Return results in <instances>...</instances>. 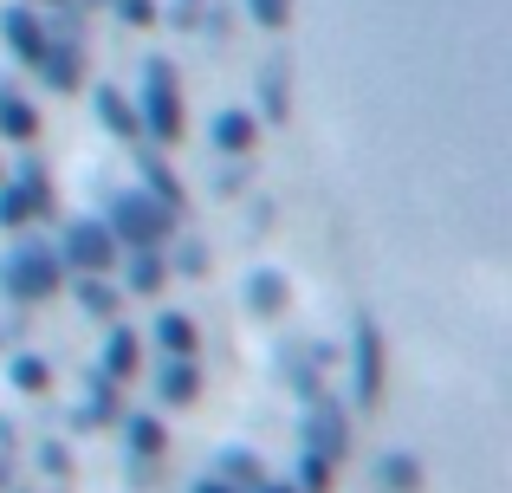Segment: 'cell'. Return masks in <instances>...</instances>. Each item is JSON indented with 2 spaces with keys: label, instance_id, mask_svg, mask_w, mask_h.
Segmentation results:
<instances>
[{
  "label": "cell",
  "instance_id": "obj_1",
  "mask_svg": "<svg viewBox=\"0 0 512 493\" xmlns=\"http://www.w3.org/2000/svg\"><path fill=\"white\" fill-rule=\"evenodd\" d=\"M65 286V260L59 247H39V241H20L0 260V292H7L13 305H46L52 292Z\"/></svg>",
  "mask_w": 512,
  "mask_h": 493
},
{
  "label": "cell",
  "instance_id": "obj_13",
  "mask_svg": "<svg viewBox=\"0 0 512 493\" xmlns=\"http://www.w3.org/2000/svg\"><path fill=\"white\" fill-rule=\"evenodd\" d=\"M208 137H214L221 156H253V150H260V117H253V111H221Z\"/></svg>",
  "mask_w": 512,
  "mask_h": 493
},
{
  "label": "cell",
  "instance_id": "obj_23",
  "mask_svg": "<svg viewBox=\"0 0 512 493\" xmlns=\"http://www.w3.org/2000/svg\"><path fill=\"white\" fill-rule=\"evenodd\" d=\"M78 305H85L91 318H117V305H124V292L111 286L104 273H78Z\"/></svg>",
  "mask_w": 512,
  "mask_h": 493
},
{
  "label": "cell",
  "instance_id": "obj_31",
  "mask_svg": "<svg viewBox=\"0 0 512 493\" xmlns=\"http://www.w3.org/2000/svg\"><path fill=\"white\" fill-rule=\"evenodd\" d=\"M195 493H240V487H227L221 474H214V481H195Z\"/></svg>",
  "mask_w": 512,
  "mask_h": 493
},
{
  "label": "cell",
  "instance_id": "obj_34",
  "mask_svg": "<svg viewBox=\"0 0 512 493\" xmlns=\"http://www.w3.org/2000/svg\"><path fill=\"white\" fill-rule=\"evenodd\" d=\"M0 487H7V461H0Z\"/></svg>",
  "mask_w": 512,
  "mask_h": 493
},
{
  "label": "cell",
  "instance_id": "obj_21",
  "mask_svg": "<svg viewBox=\"0 0 512 493\" xmlns=\"http://www.w3.org/2000/svg\"><path fill=\"white\" fill-rule=\"evenodd\" d=\"M7 383H13L20 396H46V390H52V364H46L39 351H20V357H7Z\"/></svg>",
  "mask_w": 512,
  "mask_h": 493
},
{
  "label": "cell",
  "instance_id": "obj_26",
  "mask_svg": "<svg viewBox=\"0 0 512 493\" xmlns=\"http://www.w3.org/2000/svg\"><path fill=\"white\" fill-rule=\"evenodd\" d=\"M247 13H253V26H266V33H279V26L292 20V0H247Z\"/></svg>",
  "mask_w": 512,
  "mask_h": 493
},
{
  "label": "cell",
  "instance_id": "obj_30",
  "mask_svg": "<svg viewBox=\"0 0 512 493\" xmlns=\"http://www.w3.org/2000/svg\"><path fill=\"white\" fill-rule=\"evenodd\" d=\"M169 273H208V253H201V247H182V253H175V266H169Z\"/></svg>",
  "mask_w": 512,
  "mask_h": 493
},
{
  "label": "cell",
  "instance_id": "obj_9",
  "mask_svg": "<svg viewBox=\"0 0 512 493\" xmlns=\"http://www.w3.org/2000/svg\"><path fill=\"white\" fill-rule=\"evenodd\" d=\"M117 422H124V396H117L111 377L91 370V390H85V403L72 409V429L78 435H98V429H117Z\"/></svg>",
  "mask_w": 512,
  "mask_h": 493
},
{
  "label": "cell",
  "instance_id": "obj_7",
  "mask_svg": "<svg viewBox=\"0 0 512 493\" xmlns=\"http://www.w3.org/2000/svg\"><path fill=\"white\" fill-rule=\"evenodd\" d=\"M299 442L325 461H344L350 455V409H338L331 396H312L305 416H299Z\"/></svg>",
  "mask_w": 512,
  "mask_h": 493
},
{
  "label": "cell",
  "instance_id": "obj_22",
  "mask_svg": "<svg viewBox=\"0 0 512 493\" xmlns=\"http://www.w3.org/2000/svg\"><path fill=\"white\" fill-rule=\"evenodd\" d=\"M376 481H383V493H422V461L409 448H396V455L376 461Z\"/></svg>",
  "mask_w": 512,
  "mask_h": 493
},
{
  "label": "cell",
  "instance_id": "obj_6",
  "mask_svg": "<svg viewBox=\"0 0 512 493\" xmlns=\"http://www.w3.org/2000/svg\"><path fill=\"white\" fill-rule=\"evenodd\" d=\"M59 260L72 266V273H111L117 260H124V247H117V234L104 228V221H72L65 228V241H59Z\"/></svg>",
  "mask_w": 512,
  "mask_h": 493
},
{
  "label": "cell",
  "instance_id": "obj_10",
  "mask_svg": "<svg viewBox=\"0 0 512 493\" xmlns=\"http://www.w3.org/2000/svg\"><path fill=\"white\" fill-rule=\"evenodd\" d=\"M33 72L46 78V91H78L85 85V46H78V39H46V52L33 59Z\"/></svg>",
  "mask_w": 512,
  "mask_h": 493
},
{
  "label": "cell",
  "instance_id": "obj_14",
  "mask_svg": "<svg viewBox=\"0 0 512 493\" xmlns=\"http://www.w3.org/2000/svg\"><path fill=\"white\" fill-rule=\"evenodd\" d=\"M143 370V338L137 331H124L117 325L111 338H104V357H98V377H111V383H130Z\"/></svg>",
  "mask_w": 512,
  "mask_h": 493
},
{
  "label": "cell",
  "instance_id": "obj_33",
  "mask_svg": "<svg viewBox=\"0 0 512 493\" xmlns=\"http://www.w3.org/2000/svg\"><path fill=\"white\" fill-rule=\"evenodd\" d=\"M26 7H72V0H26Z\"/></svg>",
  "mask_w": 512,
  "mask_h": 493
},
{
  "label": "cell",
  "instance_id": "obj_3",
  "mask_svg": "<svg viewBox=\"0 0 512 493\" xmlns=\"http://www.w3.org/2000/svg\"><path fill=\"white\" fill-rule=\"evenodd\" d=\"M104 228L117 234V247H163L169 234H175V215L156 202V195L124 189V195H111V215H104Z\"/></svg>",
  "mask_w": 512,
  "mask_h": 493
},
{
  "label": "cell",
  "instance_id": "obj_18",
  "mask_svg": "<svg viewBox=\"0 0 512 493\" xmlns=\"http://www.w3.org/2000/svg\"><path fill=\"white\" fill-rule=\"evenodd\" d=\"M0 137H7V143H33L39 137V111L13 85H0Z\"/></svg>",
  "mask_w": 512,
  "mask_h": 493
},
{
  "label": "cell",
  "instance_id": "obj_29",
  "mask_svg": "<svg viewBox=\"0 0 512 493\" xmlns=\"http://www.w3.org/2000/svg\"><path fill=\"white\" fill-rule=\"evenodd\" d=\"M117 13H124L130 26H150L156 20V0H117Z\"/></svg>",
  "mask_w": 512,
  "mask_h": 493
},
{
  "label": "cell",
  "instance_id": "obj_32",
  "mask_svg": "<svg viewBox=\"0 0 512 493\" xmlns=\"http://www.w3.org/2000/svg\"><path fill=\"white\" fill-rule=\"evenodd\" d=\"M247 493H299V487H279V481H260V487H247Z\"/></svg>",
  "mask_w": 512,
  "mask_h": 493
},
{
  "label": "cell",
  "instance_id": "obj_24",
  "mask_svg": "<svg viewBox=\"0 0 512 493\" xmlns=\"http://www.w3.org/2000/svg\"><path fill=\"white\" fill-rule=\"evenodd\" d=\"M221 481H227V487H240V493L260 487V481H266L260 455H253V448H227V455H221Z\"/></svg>",
  "mask_w": 512,
  "mask_h": 493
},
{
  "label": "cell",
  "instance_id": "obj_11",
  "mask_svg": "<svg viewBox=\"0 0 512 493\" xmlns=\"http://www.w3.org/2000/svg\"><path fill=\"white\" fill-rule=\"evenodd\" d=\"M0 33H7L13 59H26V65H33L39 52H46V39H52V33H46V20H39V7H26V0L0 13Z\"/></svg>",
  "mask_w": 512,
  "mask_h": 493
},
{
  "label": "cell",
  "instance_id": "obj_15",
  "mask_svg": "<svg viewBox=\"0 0 512 493\" xmlns=\"http://www.w3.org/2000/svg\"><path fill=\"white\" fill-rule=\"evenodd\" d=\"M247 305L260 318H279L292 305V279L279 273V266H253V273H247Z\"/></svg>",
  "mask_w": 512,
  "mask_h": 493
},
{
  "label": "cell",
  "instance_id": "obj_5",
  "mask_svg": "<svg viewBox=\"0 0 512 493\" xmlns=\"http://www.w3.org/2000/svg\"><path fill=\"white\" fill-rule=\"evenodd\" d=\"M383 377H389L383 331H376L370 318H357V325H350V390H357V403H363V409L383 396Z\"/></svg>",
  "mask_w": 512,
  "mask_h": 493
},
{
  "label": "cell",
  "instance_id": "obj_8",
  "mask_svg": "<svg viewBox=\"0 0 512 493\" xmlns=\"http://www.w3.org/2000/svg\"><path fill=\"white\" fill-rule=\"evenodd\" d=\"M156 403L163 409H195L201 403V357H163V364H156Z\"/></svg>",
  "mask_w": 512,
  "mask_h": 493
},
{
  "label": "cell",
  "instance_id": "obj_16",
  "mask_svg": "<svg viewBox=\"0 0 512 493\" xmlns=\"http://www.w3.org/2000/svg\"><path fill=\"white\" fill-rule=\"evenodd\" d=\"M91 111H98V124L111 130V137H143V117H137V104L124 98L117 85H98V98H91Z\"/></svg>",
  "mask_w": 512,
  "mask_h": 493
},
{
  "label": "cell",
  "instance_id": "obj_28",
  "mask_svg": "<svg viewBox=\"0 0 512 493\" xmlns=\"http://www.w3.org/2000/svg\"><path fill=\"white\" fill-rule=\"evenodd\" d=\"M260 98H266V117L279 124V117L292 111V98H286V72H273V78H266V85H260Z\"/></svg>",
  "mask_w": 512,
  "mask_h": 493
},
{
  "label": "cell",
  "instance_id": "obj_25",
  "mask_svg": "<svg viewBox=\"0 0 512 493\" xmlns=\"http://www.w3.org/2000/svg\"><path fill=\"white\" fill-rule=\"evenodd\" d=\"M331 481H338V461H325V455H312V448H299V493H331Z\"/></svg>",
  "mask_w": 512,
  "mask_h": 493
},
{
  "label": "cell",
  "instance_id": "obj_2",
  "mask_svg": "<svg viewBox=\"0 0 512 493\" xmlns=\"http://www.w3.org/2000/svg\"><path fill=\"white\" fill-rule=\"evenodd\" d=\"M137 117H143V137L150 143H182V78H175L169 59H143Z\"/></svg>",
  "mask_w": 512,
  "mask_h": 493
},
{
  "label": "cell",
  "instance_id": "obj_27",
  "mask_svg": "<svg viewBox=\"0 0 512 493\" xmlns=\"http://www.w3.org/2000/svg\"><path fill=\"white\" fill-rule=\"evenodd\" d=\"M39 468H46L52 481H72V455H65V442H39Z\"/></svg>",
  "mask_w": 512,
  "mask_h": 493
},
{
  "label": "cell",
  "instance_id": "obj_19",
  "mask_svg": "<svg viewBox=\"0 0 512 493\" xmlns=\"http://www.w3.org/2000/svg\"><path fill=\"white\" fill-rule=\"evenodd\" d=\"M163 286H169L163 247H130V292H137V299H156Z\"/></svg>",
  "mask_w": 512,
  "mask_h": 493
},
{
  "label": "cell",
  "instance_id": "obj_12",
  "mask_svg": "<svg viewBox=\"0 0 512 493\" xmlns=\"http://www.w3.org/2000/svg\"><path fill=\"white\" fill-rule=\"evenodd\" d=\"M124 442H130V461H163V448H169V429H163V416H150V409H124Z\"/></svg>",
  "mask_w": 512,
  "mask_h": 493
},
{
  "label": "cell",
  "instance_id": "obj_17",
  "mask_svg": "<svg viewBox=\"0 0 512 493\" xmlns=\"http://www.w3.org/2000/svg\"><path fill=\"white\" fill-rule=\"evenodd\" d=\"M150 338H156L163 357H201V331H195V318H182V312H163Z\"/></svg>",
  "mask_w": 512,
  "mask_h": 493
},
{
  "label": "cell",
  "instance_id": "obj_4",
  "mask_svg": "<svg viewBox=\"0 0 512 493\" xmlns=\"http://www.w3.org/2000/svg\"><path fill=\"white\" fill-rule=\"evenodd\" d=\"M52 215V176L39 169V156H26V169L13 182H0V228H26V221Z\"/></svg>",
  "mask_w": 512,
  "mask_h": 493
},
{
  "label": "cell",
  "instance_id": "obj_20",
  "mask_svg": "<svg viewBox=\"0 0 512 493\" xmlns=\"http://www.w3.org/2000/svg\"><path fill=\"white\" fill-rule=\"evenodd\" d=\"M137 169H143V195H156V202H163L169 215H182V182H175V169L163 163V156L137 150Z\"/></svg>",
  "mask_w": 512,
  "mask_h": 493
}]
</instances>
